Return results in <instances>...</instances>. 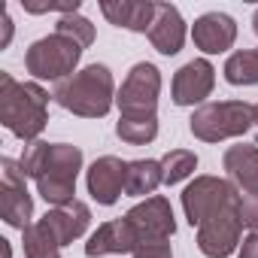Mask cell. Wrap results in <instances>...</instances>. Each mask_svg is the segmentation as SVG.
<instances>
[{"mask_svg": "<svg viewBox=\"0 0 258 258\" xmlns=\"http://www.w3.org/2000/svg\"><path fill=\"white\" fill-rule=\"evenodd\" d=\"M158 97H161V70L149 61H140L127 70L115 106L118 118H158Z\"/></svg>", "mask_w": 258, "mask_h": 258, "instance_id": "cell-6", "label": "cell"}, {"mask_svg": "<svg viewBox=\"0 0 258 258\" xmlns=\"http://www.w3.org/2000/svg\"><path fill=\"white\" fill-rule=\"evenodd\" d=\"M0 25H4V34H0V49H7V46L13 43V34H16V25H13L10 13H4V16H0Z\"/></svg>", "mask_w": 258, "mask_h": 258, "instance_id": "cell-29", "label": "cell"}, {"mask_svg": "<svg viewBox=\"0 0 258 258\" xmlns=\"http://www.w3.org/2000/svg\"><path fill=\"white\" fill-rule=\"evenodd\" d=\"M0 124L25 146L40 140L49 124V91L40 82H19L0 73Z\"/></svg>", "mask_w": 258, "mask_h": 258, "instance_id": "cell-2", "label": "cell"}, {"mask_svg": "<svg viewBox=\"0 0 258 258\" xmlns=\"http://www.w3.org/2000/svg\"><path fill=\"white\" fill-rule=\"evenodd\" d=\"M198 170V155L191 149H170L161 158V173H164V185H179L182 179H188Z\"/></svg>", "mask_w": 258, "mask_h": 258, "instance_id": "cell-22", "label": "cell"}, {"mask_svg": "<svg viewBox=\"0 0 258 258\" xmlns=\"http://www.w3.org/2000/svg\"><path fill=\"white\" fill-rule=\"evenodd\" d=\"M124 219H127V225H131L137 243H161V240H170L176 234L173 207L161 195H152V198L134 204L124 213Z\"/></svg>", "mask_w": 258, "mask_h": 258, "instance_id": "cell-9", "label": "cell"}, {"mask_svg": "<svg viewBox=\"0 0 258 258\" xmlns=\"http://www.w3.org/2000/svg\"><path fill=\"white\" fill-rule=\"evenodd\" d=\"M252 124H255V106L246 100H213V103L198 106L188 118L191 134L204 143H222L231 137H243L249 134Z\"/></svg>", "mask_w": 258, "mask_h": 258, "instance_id": "cell-4", "label": "cell"}, {"mask_svg": "<svg viewBox=\"0 0 258 258\" xmlns=\"http://www.w3.org/2000/svg\"><path fill=\"white\" fill-rule=\"evenodd\" d=\"M140 243L127 225V219H109L103 225H97V231H91L88 243H85V255L88 258H103V255H124L134 252Z\"/></svg>", "mask_w": 258, "mask_h": 258, "instance_id": "cell-16", "label": "cell"}, {"mask_svg": "<svg viewBox=\"0 0 258 258\" xmlns=\"http://www.w3.org/2000/svg\"><path fill=\"white\" fill-rule=\"evenodd\" d=\"M240 219L237 207H228L216 216H210L204 225H198V249L207 258H228L240 249Z\"/></svg>", "mask_w": 258, "mask_h": 258, "instance_id": "cell-10", "label": "cell"}, {"mask_svg": "<svg viewBox=\"0 0 258 258\" xmlns=\"http://www.w3.org/2000/svg\"><path fill=\"white\" fill-rule=\"evenodd\" d=\"M25 13H34V16H43V13H61V16H73L79 13L82 0H61V4H28V0H22Z\"/></svg>", "mask_w": 258, "mask_h": 258, "instance_id": "cell-26", "label": "cell"}, {"mask_svg": "<svg viewBox=\"0 0 258 258\" xmlns=\"http://www.w3.org/2000/svg\"><path fill=\"white\" fill-rule=\"evenodd\" d=\"M22 243H25V258H61V246L37 222L22 231Z\"/></svg>", "mask_w": 258, "mask_h": 258, "instance_id": "cell-23", "label": "cell"}, {"mask_svg": "<svg viewBox=\"0 0 258 258\" xmlns=\"http://www.w3.org/2000/svg\"><path fill=\"white\" fill-rule=\"evenodd\" d=\"M237 185L231 179H222V176H195V182L185 185L182 191V213L188 219L191 228L204 225L210 216L228 210V207H237Z\"/></svg>", "mask_w": 258, "mask_h": 258, "instance_id": "cell-7", "label": "cell"}, {"mask_svg": "<svg viewBox=\"0 0 258 258\" xmlns=\"http://www.w3.org/2000/svg\"><path fill=\"white\" fill-rule=\"evenodd\" d=\"M222 73L231 85H258V49L231 52Z\"/></svg>", "mask_w": 258, "mask_h": 258, "instance_id": "cell-20", "label": "cell"}, {"mask_svg": "<svg viewBox=\"0 0 258 258\" xmlns=\"http://www.w3.org/2000/svg\"><path fill=\"white\" fill-rule=\"evenodd\" d=\"M237 258H258V231H252V234H246V237L240 240Z\"/></svg>", "mask_w": 258, "mask_h": 258, "instance_id": "cell-28", "label": "cell"}, {"mask_svg": "<svg viewBox=\"0 0 258 258\" xmlns=\"http://www.w3.org/2000/svg\"><path fill=\"white\" fill-rule=\"evenodd\" d=\"M131 255L134 258H173V249L167 240H161V243H140Z\"/></svg>", "mask_w": 258, "mask_h": 258, "instance_id": "cell-27", "label": "cell"}, {"mask_svg": "<svg viewBox=\"0 0 258 258\" xmlns=\"http://www.w3.org/2000/svg\"><path fill=\"white\" fill-rule=\"evenodd\" d=\"M82 46L73 43L64 34H49L40 37L37 43L28 46L25 52V67L34 79H49V82H64L76 73L79 61H82Z\"/></svg>", "mask_w": 258, "mask_h": 258, "instance_id": "cell-5", "label": "cell"}, {"mask_svg": "<svg viewBox=\"0 0 258 258\" xmlns=\"http://www.w3.org/2000/svg\"><path fill=\"white\" fill-rule=\"evenodd\" d=\"M115 79L106 64H88L52 91L55 103L79 118H103L115 106Z\"/></svg>", "mask_w": 258, "mask_h": 258, "instance_id": "cell-3", "label": "cell"}, {"mask_svg": "<svg viewBox=\"0 0 258 258\" xmlns=\"http://www.w3.org/2000/svg\"><path fill=\"white\" fill-rule=\"evenodd\" d=\"M213 88H216V67L207 58H195L176 70L170 97L176 106H198V103L204 106V100L213 94Z\"/></svg>", "mask_w": 258, "mask_h": 258, "instance_id": "cell-11", "label": "cell"}, {"mask_svg": "<svg viewBox=\"0 0 258 258\" xmlns=\"http://www.w3.org/2000/svg\"><path fill=\"white\" fill-rule=\"evenodd\" d=\"M100 13L115 28L134 31V34H149L158 4H152V0H100Z\"/></svg>", "mask_w": 258, "mask_h": 258, "instance_id": "cell-15", "label": "cell"}, {"mask_svg": "<svg viewBox=\"0 0 258 258\" xmlns=\"http://www.w3.org/2000/svg\"><path fill=\"white\" fill-rule=\"evenodd\" d=\"M25 170L19 161L13 158H4L0 161V216L10 228H31L34 222V198L25 185Z\"/></svg>", "mask_w": 258, "mask_h": 258, "instance_id": "cell-8", "label": "cell"}, {"mask_svg": "<svg viewBox=\"0 0 258 258\" xmlns=\"http://www.w3.org/2000/svg\"><path fill=\"white\" fill-rule=\"evenodd\" d=\"M158 185H164L161 161H152V158H137V161H127L124 195H131V198H152Z\"/></svg>", "mask_w": 258, "mask_h": 258, "instance_id": "cell-19", "label": "cell"}, {"mask_svg": "<svg viewBox=\"0 0 258 258\" xmlns=\"http://www.w3.org/2000/svg\"><path fill=\"white\" fill-rule=\"evenodd\" d=\"M185 19H182V13L173 7V4H158V13H155V22H152V28H149V43H152V49L155 52H161V55H179L182 52V46H185Z\"/></svg>", "mask_w": 258, "mask_h": 258, "instance_id": "cell-17", "label": "cell"}, {"mask_svg": "<svg viewBox=\"0 0 258 258\" xmlns=\"http://www.w3.org/2000/svg\"><path fill=\"white\" fill-rule=\"evenodd\" d=\"M55 34L70 37V40L79 43L82 49H88V46L94 43V25H91L85 16H79V13H73V16H61L58 25H55Z\"/></svg>", "mask_w": 258, "mask_h": 258, "instance_id": "cell-24", "label": "cell"}, {"mask_svg": "<svg viewBox=\"0 0 258 258\" xmlns=\"http://www.w3.org/2000/svg\"><path fill=\"white\" fill-rule=\"evenodd\" d=\"M255 124H258V103H255Z\"/></svg>", "mask_w": 258, "mask_h": 258, "instance_id": "cell-31", "label": "cell"}, {"mask_svg": "<svg viewBox=\"0 0 258 258\" xmlns=\"http://www.w3.org/2000/svg\"><path fill=\"white\" fill-rule=\"evenodd\" d=\"M115 137L127 146H146L158 137V118H118Z\"/></svg>", "mask_w": 258, "mask_h": 258, "instance_id": "cell-21", "label": "cell"}, {"mask_svg": "<svg viewBox=\"0 0 258 258\" xmlns=\"http://www.w3.org/2000/svg\"><path fill=\"white\" fill-rule=\"evenodd\" d=\"M252 31H255V34H258V10H255V13H252Z\"/></svg>", "mask_w": 258, "mask_h": 258, "instance_id": "cell-30", "label": "cell"}, {"mask_svg": "<svg viewBox=\"0 0 258 258\" xmlns=\"http://www.w3.org/2000/svg\"><path fill=\"white\" fill-rule=\"evenodd\" d=\"M237 219H240L243 228L258 231V195L240 191V198H237Z\"/></svg>", "mask_w": 258, "mask_h": 258, "instance_id": "cell-25", "label": "cell"}, {"mask_svg": "<svg viewBox=\"0 0 258 258\" xmlns=\"http://www.w3.org/2000/svg\"><path fill=\"white\" fill-rule=\"evenodd\" d=\"M191 40L204 55H222L237 43V22L228 13H204L191 25Z\"/></svg>", "mask_w": 258, "mask_h": 258, "instance_id": "cell-14", "label": "cell"}, {"mask_svg": "<svg viewBox=\"0 0 258 258\" xmlns=\"http://www.w3.org/2000/svg\"><path fill=\"white\" fill-rule=\"evenodd\" d=\"M37 225L64 249V246H70L73 240H79V237L88 231V225H91V210H88V204L73 201V204H67V207H52Z\"/></svg>", "mask_w": 258, "mask_h": 258, "instance_id": "cell-13", "label": "cell"}, {"mask_svg": "<svg viewBox=\"0 0 258 258\" xmlns=\"http://www.w3.org/2000/svg\"><path fill=\"white\" fill-rule=\"evenodd\" d=\"M22 170L37 182V195L52 207H67L76 201V176L82 170V149L70 143L34 140L22 152Z\"/></svg>", "mask_w": 258, "mask_h": 258, "instance_id": "cell-1", "label": "cell"}, {"mask_svg": "<svg viewBox=\"0 0 258 258\" xmlns=\"http://www.w3.org/2000/svg\"><path fill=\"white\" fill-rule=\"evenodd\" d=\"M222 167L228 179L237 185V191L258 195V146H249V143L228 146L222 155Z\"/></svg>", "mask_w": 258, "mask_h": 258, "instance_id": "cell-18", "label": "cell"}, {"mask_svg": "<svg viewBox=\"0 0 258 258\" xmlns=\"http://www.w3.org/2000/svg\"><path fill=\"white\" fill-rule=\"evenodd\" d=\"M124 179H127V161H121L115 155H100L85 170V188L100 207H112L121 198Z\"/></svg>", "mask_w": 258, "mask_h": 258, "instance_id": "cell-12", "label": "cell"}]
</instances>
